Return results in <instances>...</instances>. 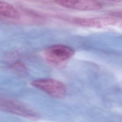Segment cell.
Wrapping results in <instances>:
<instances>
[{"mask_svg":"<svg viewBox=\"0 0 122 122\" xmlns=\"http://www.w3.org/2000/svg\"><path fill=\"white\" fill-rule=\"evenodd\" d=\"M31 84L56 99H62L66 95L67 88L61 81L50 78L33 80Z\"/></svg>","mask_w":122,"mask_h":122,"instance_id":"6da1fadb","label":"cell"},{"mask_svg":"<svg viewBox=\"0 0 122 122\" xmlns=\"http://www.w3.org/2000/svg\"><path fill=\"white\" fill-rule=\"evenodd\" d=\"M74 54L73 50L64 45H54L46 49L44 57L48 61L53 63H60L67 61Z\"/></svg>","mask_w":122,"mask_h":122,"instance_id":"7a4b0ae2","label":"cell"},{"mask_svg":"<svg viewBox=\"0 0 122 122\" xmlns=\"http://www.w3.org/2000/svg\"><path fill=\"white\" fill-rule=\"evenodd\" d=\"M54 1L61 7L78 10H97L102 8V5L96 0H54Z\"/></svg>","mask_w":122,"mask_h":122,"instance_id":"3957f363","label":"cell"},{"mask_svg":"<svg viewBox=\"0 0 122 122\" xmlns=\"http://www.w3.org/2000/svg\"><path fill=\"white\" fill-rule=\"evenodd\" d=\"M114 17L102 16L93 18H76L73 21L76 24L86 27L100 28L112 26L118 22Z\"/></svg>","mask_w":122,"mask_h":122,"instance_id":"277c9868","label":"cell"},{"mask_svg":"<svg viewBox=\"0 0 122 122\" xmlns=\"http://www.w3.org/2000/svg\"><path fill=\"white\" fill-rule=\"evenodd\" d=\"M0 110L23 116H35V113L19 102L0 97Z\"/></svg>","mask_w":122,"mask_h":122,"instance_id":"5b68a950","label":"cell"},{"mask_svg":"<svg viewBox=\"0 0 122 122\" xmlns=\"http://www.w3.org/2000/svg\"><path fill=\"white\" fill-rule=\"evenodd\" d=\"M0 15L14 19H17L20 17V12L12 5L0 0Z\"/></svg>","mask_w":122,"mask_h":122,"instance_id":"8992f818","label":"cell"},{"mask_svg":"<svg viewBox=\"0 0 122 122\" xmlns=\"http://www.w3.org/2000/svg\"><path fill=\"white\" fill-rule=\"evenodd\" d=\"M110 1H114V2H121L122 0H108Z\"/></svg>","mask_w":122,"mask_h":122,"instance_id":"52a82bcc","label":"cell"}]
</instances>
